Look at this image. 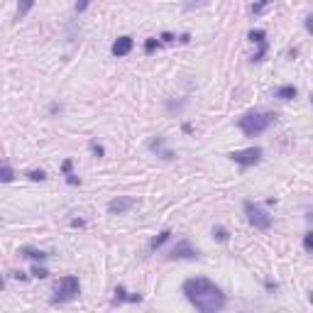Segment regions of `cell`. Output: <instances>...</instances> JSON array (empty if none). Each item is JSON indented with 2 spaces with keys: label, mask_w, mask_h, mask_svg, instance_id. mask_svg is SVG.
<instances>
[{
  "label": "cell",
  "mask_w": 313,
  "mask_h": 313,
  "mask_svg": "<svg viewBox=\"0 0 313 313\" xmlns=\"http://www.w3.org/2000/svg\"><path fill=\"white\" fill-rule=\"evenodd\" d=\"M181 291H184L186 301H189L196 311H201V313H218V311H223L225 303H228L223 289L215 286V284H213L211 279H206V276L186 279V281L181 284Z\"/></svg>",
  "instance_id": "6da1fadb"
},
{
  "label": "cell",
  "mask_w": 313,
  "mask_h": 313,
  "mask_svg": "<svg viewBox=\"0 0 313 313\" xmlns=\"http://www.w3.org/2000/svg\"><path fill=\"white\" fill-rule=\"evenodd\" d=\"M276 115L274 113H264V110H250L245 113L240 120H237V127L242 130L245 137H257L262 132H267L272 125H274Z\"/></svg>",
  "instance_id": "7a4b0ae2"
},
{
  "label": "cell",
  "mask_w": 313,
  "mask_h": 313,
  "mask_svg": "<svg viewBox=\"0 0 313 313\" xmlns=\"http://www.w3.org/2000/svg\"><path fill=\"white\" fill-rule=\"evenodd\" d=\"M81 293V284H78V276L76 274H66L57 281V289H54V303H66V301H74L76 296Z\"/></svg>",
  "instance_id": "3957f363"
},
{
  "label": "cell",
  "mask_w": 313,
  "mask_h": 313,
  "mask_svg": "<svg viewBox=\"0 0 313 313\" xmlns=\"http://www.w3.org/2000/svg\"><path fill=\"white\" fill-rule=\"evenodd\" d=\"M245 215H247L250 225L257 228V230H269L272 228V215L262 206H257L252 201H245Z\"/></svg>",
  "instance_id": "277c9868"
},
{
  "label": "cell",
  "mask_w": 313,
  "mask_h": 313,
  "mask_svg": "<svg viewBox=\"0 0 313 313\" xmlns=\"http://www.w3.org/2000/svg\"><path fill=\"white\" fill-rule=\"evenodd\" d=\"M262 147H247V149H237V152H230L228 156L235 162V164H240V167H254V164H259L262 162Z\"/></svg>",
  "instance_id": "5b68a950"
},
{
  "label": "cell",
  "mask_w": 313,
  "mask_h": 313,
  "mask_svg": "<svg viewBox=\"0 0 313 313\" xmlns=\"http://www.w3.org/2000/svg\"><path fill=\"white\" fill-rule=\"evenodd\" d=\"M198 257H201V252H198L189 240L176 242V245L167 252V259H198Z\"/></svg>",
  "instance_id": "8992f818"
},
{
  "label": "cell",
  "mask_w": 313,
  "mask_h": 313,
  "mask_svg": "<svg viewBox=\"0 0 313 313\" xmlns=\"http://www.w3.org/2000/svg\"><path fill=\"white\" fill-rule=\"evenodd\" d=\"M247 37H250V42H252V44H257V47H259V49H257V54L252 57V61H254V64H259V61H262V59L267 57V52H269L267 32H264V30H252V32L247 35Z\"/></svg>",
  "instance_id": "52a82bcc"
},
{
  "label": "cell",
  "mask_w": 313,
  "mask_h": 313,
  "mask_svg": "<svg viewBox=\"0 0 313 313\" xmlns=\"http://www.w3.org/2000/svg\"><path fill=\"white\" fill-rule=\"evenodd\" d=\"M135 198L132 196H117V198H113L110 203H108V213L110 215H125L127 211H132L135 208Z\"/></svg>",
  "instance_id": "ba28073f"
},
{
  "label": "cell",
  "mask_w": 313,
  "mask_h": 313,
  "mask_svg": "<svg viewBox=\"0 0 313 313\" xmlns=\"http://www.w3.org/2000/svg\"><path fill=\"white\" fill-rule=\"evenodd\" d=\"M147 147L156 154V156H162L164 162H172V159H176V154L172 152V149H167V142H164V137H154V139H149L147 142Z\"/></svg>",
  "instance_id": "9c48e42d"
},
{
  "label": "cell",
  "mask_w": 313,
  "mask_h": 313,
  "mask_svg": "<svg viewBox=\"0 0 313 313\" xmlns=\"http://www.w3.org/2000/svg\"><path fill=\"white\" fill-rule=\"evenodd\" d=\"M132 47H135V42H132V37H117L115 42H113V47H110V52H113V57H127L130 52H132Z\"/></svg>",
  "instance_id": "30bf717a"
},
{
  "label": "cell",
  "mask_w": 313,
  "mask_h": 313,
  "mask_svg": "<svg viewBox=\"0 0 313 313\" xmlns=\"http://www.w3.org/2000/svg\"><path fill=\"white\" fill-rule=\"evenodd\" d=\"M125 301H130V303H139V301H142V296H139V293H127V289L120 284V286H115L113 306H120V303H125Z\"/></svg>",
  "instance_id": "8fae6325"
},
{
  "label": "cell",
  "mask_w": 313,
  "mask_h": 313,
  "mask_svg": "<svg viewBox=\"0 0 313 313\" xmlns=\"http://www.w3.org/2000/svg\"><path fill=\"white\" fill-rule=\"evenodd\" d=\"M20 254L27 257V259H35V262H47L52 257V252H44V250H37V247H22Z\"/></svg>",
  "instance_id": "7c38bea8"
},
{
  "label": "cell",
  "mask_w": 313,
  "mask_h": 313,
  "mask_svg": "<svg viewBox=\"0 0 313 313\" xmlns=\"http://www.w3.org/2000/svg\"><path fill=\"white\" fill-rule=\"evenodd\" d=\"M296 96H298L296 86H281V88L274 91V98H279V100H293Z\"/></svg>",
  "instance_id": "4fadbf2b"
},
{
  "label": "cell",
  "mask_w": 313,
  "mask_h": 313,
  "mask_svg": "<svg viewBox=\"0 0 313 313\" xmlns=\"http://www.w3.org/2000/svg\"><path fill=\"white\" fill-rule=\"evenodd\" d=\"M32 8H35V0H20V3H18V13H15V20H18V22L25 20Z\"/></svg>",
  "instance_id": "5bb4252c"
},
{
  "label": "cell",
  "mask_w": 313,
  "mask_h": 313,
  "mask_svg": "<svg viewBox=\"0 0 313 313\" xmlns=\"http://www.w3.org/2000/svg\"><path fill=\"white\" fill-rule=\"evenodd\" d=\"M169 237H172V230H162V233L156 235V237H152V242H149V250H152V252H156V250H159V247H162V245H164Z\"/></svg>",
  "instance_id": "9a60e30c"
},
{
  "label": "cell",
  "mask_w": 313,
  "mask_h": 313,
  "mask_svg": "<svg viewBox=\"0 0 313 313\" xmlns=\"http://www.w3.org/2000/svg\"><path fill=\"white\" fill-rule=\"evenodd\" d=\"M213 240L215 242H230V233H228V228H223V225H215L213 228Z\"/></svg>",
  "instance_id": "2e32d148"
},
{
  "label": "cell",
  "mask_w": 313,
  "mask_h": 313,
  "mask_svg": "<svg viewBox=\"0 0 313 313\" xmlns=\"http://www.w3.org/2000/svg\"><path fill=\"white\" fill-rule=\"evenodd\" d=\"M0 181H3V184H10V181H15V172H13L8 164H0Z\"/></svg>",
  "instance_id": "e0dca14e"
},
{
  "label": "cell",
  "mask_w": 313,
  "mask_h": 313,
  "mask_svg": "<svg viewBox=\"0 0 313 313\" xmlns=\"http://www.w3.org/2000/svg\"><path fill=\"white\" fill-rule=\"evenodd\" d=\"M272 3H274V0H257V3L252 5V15H262V13H264V10H267Z\"/></svg>",
  "instance_id": "ac0fdd59"
},
{
  "label": "cell",
  "mask_w": 313,
  "mask_h": 313,
  "mask_svg": "<svg viewBox=\"0 0 313 313\" xmlns=\"http://www.w3.org/2000/svg\"><path fill=\"white\" fill-rule=\"evenodd\" d=\"M159 44H162V42L156 39V37H149V39L144 42V52H147V54H152L154 49H159Z\"/></svg>",
  "instance_id": "d6986e66"
},
{
  "label": "cell",
  "mask_w": 313,
  "mask_h": 313,
  "mask_svg": "<svg viewBox=\"0 0 313 313\" xmlns=\"http://www.w3.org/2000/svg\"><path fill=\"white\" fill-rule=\"evenodd\" d=\"M88 147H91V152H93V156H96V159H103V156H105V149H103V144H98V142H91Z\"/></svg>",
  "instance_id": "ffe728a7"
},
{
  "label": "cell",
  "mask_w": 313,
  "mask_h": 313,
  "mask_svg": "<svg viewBox=\"0 0 313 313\" xmlns=\"http://www.w3.org/2000/svg\"><path fill=\"white\" fill-rule=\"evenodd\" d=\"M27 179H30V181H44L47 174H44L42 169H32V172H27Z\"/></svg>",
  "instance_id": "44dd1931"
},
{
  "label": "cell",
  "mask_w": 313,
  "mask_h": 313,
  "mask_svg": "<svg viewBox=\"0 0 313 313\" xmlns=\"http://www.w3.org/2000/svg\"><path fill=\"white\" fill-rule=\"evenodd\" d=\"M32 276H37V279H47V276H49V269H47V267L35 264V267H32Z\"/></svg>",
  "instance_id": "7402d4cb"
},
{
  "label": "cell",
  "mask_w": 313,
  "mask_h": 313,
  "mask_svg": "<svg viewBox=\"0 0 313 313\" xmlns=\"http://www.w3.org/2000/svg\"><path fill=\"white\" fill-rule=\"evenodd\" d=\"M303 250H306V252H313V233H311V230L303 235Z\"/></svg>",
  "instance_id": "603a6c76"
},
{
  "label": "cell",
  "mask_w": 313,
  "mask_h": 313,
  "mask_svg": "<svg viewBox=\"0 0 313 313\" xmlns=\"http://www.w3.org/2000/svg\"><path fill=\"white\" fill-rule=\"evenodd\" d=\"M88 5H91V0H76V13L81 15V13H86L88 10Z\"/></svg>",
  "instance_id": "cb8c5ba5"
},
{
  "label": "cell",
  "mask_w": 313,
  "mask_h": 313,
  "mask_svg": "<svg viewBox=\"0 0 313 313\" xmlns=\"http://www.w3.org/2000/svg\"><path fill=\"white\" fill-rule=\"evenodd\" d=\"M159 42H164V44H172V42H176V37H174L172 32H162V35H159Z\"/></svg>",
  "instance_id": "d4e9b609"
},
{
  "label": "cell",
  "mask_w": 313,
  "mask_h": 313,
  "mask_svg": "<svg viewBox=\"0 0 313 313\" xmlns=\"http://www.w3.org/2000/svg\"><path fill=\"white\" fill-rule=\"evenodd\" d=\"M264 289H267L269 293H276V291H279V284L272 281V279H267V281H264Z\"/></svg>",
  "instance_id": "484cf974"
},
{
  "label": "cell",
  "mask_w": 313,
  "mask_h": 313,
  "mask_svg": "<svg viewBox=\"0 0 313 313\" xmlns=\"http://www.w3.org/2000/svg\"><path fill=\"white\" fill-rule=\"evenodd\" d=\"M66 184H71V186H78V184H81V179H78L74 172H69V174H66Z\"/></svg>",
  "instance_id": "4316f807"
},
{
  "label": "cell",
  "mask_w": 313,
  "mask_h": 313,
  "mask_svg": "<svg viewBox=\"0 0 313 313\" xmlns=\"http://www.w3.org/2000/svg\"><path fill=\"white\" fill-rule=\"evenodd\" d=\"M71 228H86V220L83 218H74L71 220Z\"/></svg>",
  "instance_id": "83f0119b"
},
{
  "label": "cell",
  "mask_w": 313,
  "mask_h": 313,
  "mask_svg": "<svg viewBox=\"0 0 313 313\" xmlns=\"http://www.w3.org/2000/svg\"><path fill=\"white\" fill-rule=\"evenodd\" d=\"M201 3H206V0H191V3L186 5V10H194L196 5H201Z\"/></svg>",
  "instance_id": "f1b7e54d"
},
{
  "label": "cell",
  "mask_w": 313,
  "mask_h": 313,
  "mask_svg": "<svg viewBox=\"0 0 313 313\" xmlns=\"http://www.w3.org/2000/svg\"><path fill=\"white\" fill-rule=\"evenodd\" d=\"M61 172H64V174H69V172H71V159H66V162L61 164Z\"/></svg>",
  "instance_id": "f546056e"
},
{
  "label": "cell",
  "mask_w": 313,
  "mask_h": 313,
  "mask_svg": "<svg viewBox=\"0 0 313 313\" xmlns=\"http://www.w3.org/2000/svg\"><path fill=\"white\" fill-rule=\"evenodd\" d=\"M13 276H15V279H22V281H27V274H25V272H15Z\"/></svg>",
  "instance_id": "4dcf8cb0"
},
{
  "label": "cell",
  "mask_w": 313,
  "mask_h": 313,
  "mask_svg": "<svg viewBox=\"0 0 313 313\" xmlns=\"http://www.w3.org/2000/svg\"><path fill=\"white\" fill-rule=\"evenodd\" d=\"M5 289V279H3V274H0V291Z\"/></svg>",
  "instance_id": "1f68e13d"
},
{
  "label": "cell",
  "mask_w": 313,
  "mask_h": 313,
  "mask_svg": "<svg viewBox=\"0 0 313 313\" xmlns=\"http://www.w3.org/2000/svg\"><path fill=\"white\" fill-rule=\"evenodd\" d=\"M0 152H3V149H0Z\"/></svg>",
  "instance_id": "d6a6232c"
}]
</instances>
